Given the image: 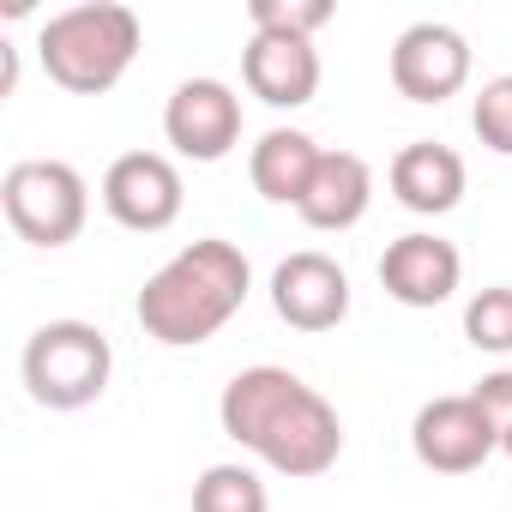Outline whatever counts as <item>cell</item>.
Here are the masks:
<instances>
[{"label":"cell","instance_id":"1","mask_svg":"<svg viewBox=\"0 0 512 512\" xmlns=\"http://www.w3.org/2000/svg\"><path fill=\"white\" fill-rule=\"evenodd\" d=\"M217 422L223 434L253 452L266 470L290 476V482H314L344 458V422L338 410L290 368H241L223 398H217Z\"/></svg>","mask_w":512,"mask_h":512},{"label":"cell","instance_id":"2","mask_svg":"<svg viewBox=\"0 0 512 512\" xmlns=\"http://www.w3.org/2000/svg\"><path fill=\"white\" fill-rule=\"evenodd\" d=\"M247 290H253L247 253L223 235H205V241H187L175 260H163L145 278L133 314H139L145 338H157L163 350H193L241 314Z\"/></svg>","mask_w":512,"mask_h":512},{"label":"cell","instance_id":"3","mask_svg":"<svg viewBox=\"0 0 512 512\" xmlns=\"http://www.w3.org/2000/svg\"><path fill=\"white\" fill-rule=\"evenodd\" d=\"M145 25L121 0H91V7H67L37 31V55L43 73L73 91V97H103L127 79V67L139 61Z\"/></svg>","mask_w":512,"mask_h":512},{"label":"cell","instance_id":"4","mask_svg":"<svg viewBox=\"0 0 512 512\" xmlns=\"http://www.w3.org/2000/svg\"><path fill=\"white\" fill-rule=\"evenodd\" d=\"M19 374H25V392L43 410H85L109 392L115 344L91 320H49L25 338Z\"/></svg>","mask_w":512,"mask_h":512},{"label":"cell","instance_id":"5","mask_svg":"<svg viewBox=\"0 0 512 512\" xmlns=\"http://www.w3.org/2000/svg\"><path fill=\"white\" fill-rule=\"evenodd\" d=\"M0 211L31 247H67L91 223V187L61 157H25L0 175Z\"/></svg>","mask_w":512,"mask_h":512},{"label":"cell","instance_id":"6","mask_svg":"<svg viewBox=\"0 0 512 512\" xmlns=\"http://www.w3.org/2000/svg\"><path fill=\"white\" fill-rule=\"evenodd\" d=\"M410 452L434 476H470L500 452V434L470 392L464 398H428L410 422Z\"/></svg>","mask_w":512,"mask_h":512},{"label":"cell","instance_id":"7","mask_svg":"<svg viewBox=\"0 0 512 512\" xmlns=\"http://www.w3.org/2000/svg\"><path fill=\"white\" fill-rule=\"evenodd\" d=\"M187 205L181 169L163 151H127L103 169V211L133 235H163Z\"/></svg>","mask_w":512,"mask_h":512},{"label":"cell","instance_id":"8","mask_svg":"<svg viewBox=\"0 0 512 512\" xmlns=\"http://www.w3.org/2000/svg\"><path fill=\"white\" fill-rule=\"evenodd\" d=\"M163 139L187 163H223L241 145V97L223 79H181L163 103Z\"/></svg>","mask_w":512,"mask_h":512},{"label":"cell","instance_id":"9","mask_svg":"<svg viewBox=\"0 0 512 512\" xmlns=\"http://www.w3.org/2000/svg\"><path fill=\"white\" fill-rule=\"evenodd\" d=\"M272 308L296 332H332L350 320V272L320 247H302L272 272Z\"/></svg>","mask_w":512,"mask_h":512},{"label":"cell","instance_id":"10","mask_svg":"<svg viewBox=\"0 0 512 512\" xmlns=\"http://www.w3.org/2000/svg\"><path fill=\"white\" fill-rule=\"evenodd\" d=\"M392 85L410 103H446V97H458L470 85V43H464V31H452L440 19L410 25L392 43Z\"/></svg>","mask_w":512,"mask_h":512},{"label":"cell","instance_id":"11","mask_svg":"<svg viewBox=\"0 0 512 512\" xmlns=\"http://www.w3.org/2000/svg\"><path fill=\"white\" fill-rule=\"evenodd\" d=\"M380 284L404 308H440L464 284V253L446 235H434V229H410V235L386 241V253H380Z\"/></svg>","mask_w":512,"mask_h":512},{"label":"cell","instance_id":"12","mask_svg":"<svg viewBox=\"0 0 512 512\" xmlns=\"http://www.w3.org/2000/svg\"><path fill=\"white\" fill-rule=\"evenodd\" d=\"M241 79H247L253 97L272 103V109H302L320 91V49L302 43V37H266V31H253L247 49H241Z\"/></svg>","mask_w":512,"mask_h":512},{"label":"cell","instance_id":"13","mask_svg":"<svg viewBox=\"0 0 512 512\" xmlns=\"http://www.w3.org/2000/svg\"><path fill=\"white\" fill-rule=\"evenodd\" d=\"M386 181H392V199H398L404 211H416V217H446V211H458L470 175H464V157H458L452 145L416 139V145H404V151L392 157Z\"/></svg>","mask_w":512,"mask_h":512},{"label":"cell","instance_id":"14","mask_svg":"<svg viewBox=\"0 0 512 512\" xmlns=\"http://www.w3.org/2000/svg\"><path fill=\"white\" fill-rule=\"evenodd\" d=\"M320 145L302 133V127H272L260 133V145L247 151V175H253V193L266 205H302L314 175H320Z\"/></svg>","mask_w":512,"mask_h":512},{"label":"cell","instance_id":"15","mask_svg":"<svg viewBox=\"0 0 512 512\" xmlns=\"http://www.w3.org/2000/svg\"><path fill=\"white\" fill-rule=\"evenodd\" d=\"M374 205V169L368 157L356 151H326L320 157V175L308 187V199L296 205L308 229H356Z\"/></svg>","mask_w":512,"mask_h":512},{"label":"cell","instance_id":"16","mask_svg":"<svg viewBox=\"0 0 512 512\" xmlns=\"http://www.w3.org/2000/svg\"><path fill=\"white\" fill-rule=\"evenodd\" d=\"M193 512H272V494H266L260 470H247V464H211L193 482Z\"/></svg>","mask_w":512,"mask_h":512},{"label":"cell","instance_id":"17","mask_svg":"<svg viewBox=\"0 0 512 512\" xmlns=\"http://www.w3.org/2000/svg\"><path fill=\"white\" fill-rule=\"evenodd\" d=\"M464 338L482 356H512V284H488L464 302Z\"/></svg>","mask_w":512,"mask_h":512},{"label":"cell","instance_id":"18","mask_svg":"<svg viewBox=\"0 0 512 512\" xmlns=\"http://www.w3.org/2000/svg\"><path fill=\"white\" fill-rule=\"evenodd\" d=\"M247 19H253V31H266V37H302V43H314L332 25V0H253Z\"/></svg>","mask_w":512,"mask_h":512},{"label":"cell","instance_id":"19","mask_svg":"<svg viewBox=\"0 0 512 512\" xmlns=\"http://www.w3.org/2000/svg\"><path fill=\"white\" fill-rule=\"evenodd\" d=\"M470 127H476V139H482L494 157H512V73H500V79H488V85L476 91Z\"/></svg>","mask_w":512,"mask_h":512},{"label":"cell","instance_id":"20","mask_svg":"<svg viewBox=\"0 0 512 512\" xmlns=\"http://www.w3.org/2000/svg\"><path fill=\"white\" fill-rule=\"evenodd\" d=\"M470 398L482 404V416L494 422V434H506V428H512V368H494V374H482Z\"/></svg>","mask_w":512,"mask_h":512},{"label":"cell","instance_id":"21","mask_svg":"<svg viewBox=\"0 0 512 512\" xmlns=\"http://www.w3.org/2000/svg\"><path fill=\"white\" fill-rule=\"evenodd\" d=\"M500 452H506V464H512V428H506V434H500Z\"/></svg>","mask_w":512,"mask_h":512}]
</instances>
